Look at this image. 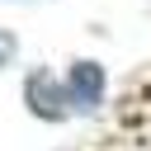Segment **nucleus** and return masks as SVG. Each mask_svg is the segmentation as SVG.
I'll return each mask as SVG.
<instances>
[{"label":"nucleus","instance_id":"1","mask_svg":"<svg viewBox=\"0 0 151 151\" xmlns=\"http://www.w3.org/2000/svg\"><path fill=\"white\" fill-rule=\"evenodd\" d=\"M28 104H33V113L38 118H61V94H57V80L47 76V71H33L28 76Z\"/></svg>","mask_w":151,"mask_h":151},{"label":"nucleus","instance_id":"2","mask_svg":"<svg viewBox=\"0 0 151 151\" xmlns=\"http://www.w3.org/2000/svg\"><path fill=\"white\" fill-rule=\"evenodd\" d=\"M99 90H104V71L94 61H76L71 66V99L90 109V104H99Z\"/></svg>","mask_w":151,"mask_h":151},{"label":"nucleus","instance_id":"3","mask_svg":"<svg viewBox=\"0 0 151 151\" xmlns=\"http://www.w3.org/2000/svg\"><path fill=\"white\" fill-rule=\"evenodd\" d=\"M9 52H14V42H9V38H5V33H0V61H5V57H9Z\"/></svg>","mask_w":151,"mask_h":151}]
</instances>
